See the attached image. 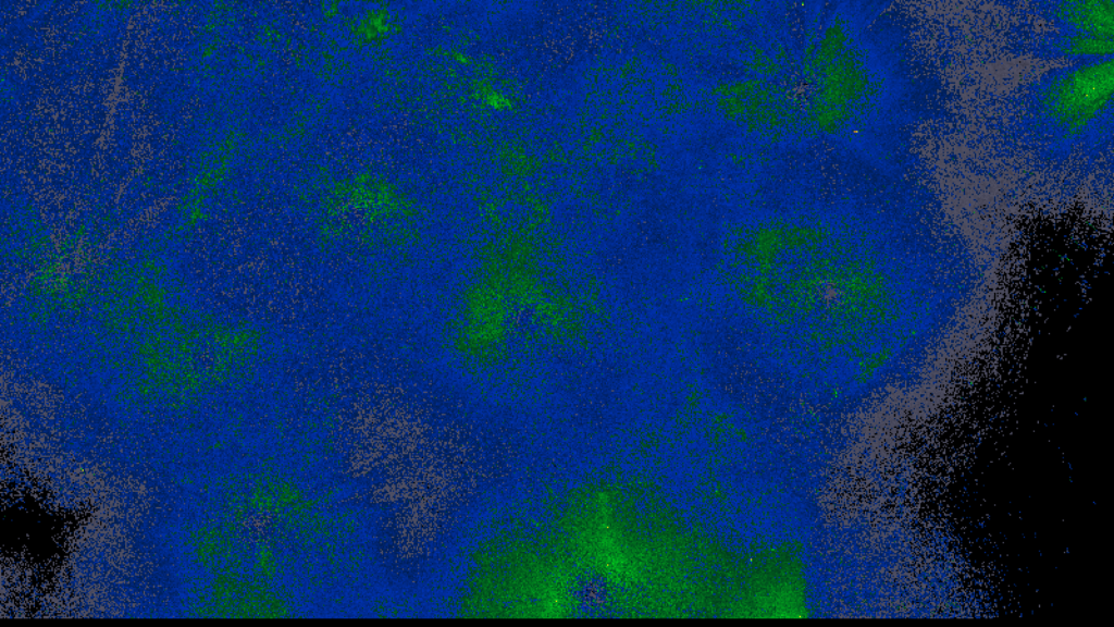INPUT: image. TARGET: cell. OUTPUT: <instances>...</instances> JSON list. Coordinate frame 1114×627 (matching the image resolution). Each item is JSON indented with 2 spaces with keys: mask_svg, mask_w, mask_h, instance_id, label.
Segmentation results:
<instances>
[{
  "mask_svg": "<svg viewBox=\"0 0 1114 627\" xmlns=\"http://www.w3.org/2000/svg\"><path fill=\"white\" fill-rule=\"evenodd\" d=\"M1113 90L1112 62L1091 63L1055 81L1044 95L1047 114L1059 126L1077 131L1100 113Z\"/></svg>",
  "mask_w": 1114,
  "mask_h": 627,
  "instance_id": "1",
  "label": "cell"
},
{
  "mask_svg": "<svg viewBox=\"0 0 1114 627\" xmlns=\"http://www.w3.org/2000/svg\"><path fill=\"white\" fill-rule=\"evenodd\" d=\"M1055 13L1079 34L1112 39L1114 7L1111 0L1062 2Z\"/></svg>",
  "mask_w": 1114,
  "mask_h": 627,
  "instance_id": "2",
  "label": "cell"
}]
</instances>
